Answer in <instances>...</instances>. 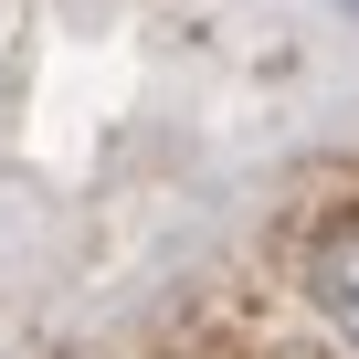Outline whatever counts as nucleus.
I'll use <instances>...</instances> for the list:
<instances>
[{"label":"nucleus","mask_w":359,"mask_h":359,"mask_svg":"<svg viewBox=\"0 0 359 359\" xmlns=\"http://www.w3.org/2000/svg\"><path fill=\"white\" fill-rule=\"evenodd\" d=\"M296 296H306V317L327 327V348L359 359V191L306 222V243H296Z\"/></svg>","instance_id":"f257e3e1"}]
</instances>
